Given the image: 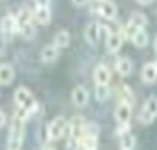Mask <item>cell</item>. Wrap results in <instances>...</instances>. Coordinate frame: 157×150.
I'll return each mask as SVG.
<instances>
[{
  "mask_svg": "<svg viewBox=\"0 0 157 150\" xmlns=\"http://www.w3.org/2000/svg\"><path fill=\"white\" fill-rule=\"evenodd\" d=\"M16 23H18V32L30 40L34 34H36V27H34V13L29 7H21L16 13Z\"/></svg>",
  "mask_w": 157,
  "mask_h": 150,
  "instance_id": "1",
  "label": "cell"
},
{
  "mask_svg": "<svg viewBox=\"0 0 157 150\" xmlns=\"http://www.w3.org/2000/svg\"><path fill=\"white\" fill-rule=\"evenodd\" d=\"M23 136H25V120L18 118L14 114V118L11 121V129H9V138H7V148L16 150L23 145Z\"/></svg>",
  "mask_w": 157,
  "mask_h": 150,
  "instance_id": "2",
  "label": "cell"
},
{
  "mask_svg": "<svg viewBox=\"0 0 157 150\" xmlns=\"http://www.w3.org/2000/svg\"><path fill=\"white\" fill-rule=\"evenodd\" d=\"M14 102L18 107H25L30 111V114H34V111L38 109V102L34 98V95L30 93L29 88L25 86H20L18 90L14 91Z\"/></svg>",
  "mask_w": 157,
  "mask_h": 150,
  "instance_id": "3",
  "label": "cell"
},
{
  "mask_svg": "<svg viewBox=\"0 0 157 150\" xmlns=\"http://www.w3.org/2000/svg\"><path fill=\"white\" fill-rule=\"evenodd\" d=\"M155 118H157V97L152 95V97L147 98L143 109H141V113H139V121L145 123V125H148V123H152Z\"/></svg>",
  "mask_w": 157,
  "mask_h": 150,
  "instance_id": "4",
  "label": "cell"
},
{
  "mask_svg": "<svg viewBox=\"0 0 157 150\" xmlns=\"http://www.w3.org/2000/svg\"><path fill=\"white\" fill-rule=\"evenodd\" d=\"M18 32V23H16V14L7 13L2 20H0V34L4 38H13Z\"/></svg>",
  "mask_w": 157,
  "mask_h": 150,
  "instance_id": "5",
  "label": "cell"
},
{
  "mask_svg": "<svg viewBox=\"0 0 157 150\" xmlns=\"http://www.w3.org/2000/svg\"><path fill=\"white\" fill-rule=\"evenodd\" d=\"M64 125H66V120L63 116H57L48 123L47 127V134H48V140L50 141H57L63 138V130H64Z\"/></svg>",
  "mask_w": 157,
  "mask_h": 150,
  "instance_id": "6",
  "label": "cell"
},
{
  "mask_svg": "<svg viewBox=\"0 0 157 150\" xmlns=\"http://www.w3.org/2000/svg\"><path fill=\"white\" fill-rule=\"evenodd\" d=\"M97 11L104 20H109V21L116 20L118 9H116V6H114V2H111V0H100L97 4Z\"/></svg>",
  "mask_w": 157,
  "mask_h": 150,
  "instance_id": "7",
  "label": "cell"
},
{
  "mask_svg": "<svg viewBox=\"0 0 157 150\" xmlns=\"http://www.w3.org/2000/svg\"><path fill=\"white\" fill-rule=\"evenodd\" d=\"M105 47H107V52L109 54H116L118 50L121 48V45H123V34H121V29L120 30H111V34H109L107 38H105Z\"/></svg>",
  "mask_w": 157,
  "mask_h": 150,
  "instance_id": "8",
  "label": "cell"
},
{
  "mask_svg": "<svg viewBox=\"0 0 157 150\" xmlns=\"http://www.w3.org/2000/svg\"><path fill=\"white\" fill-rule=\"evenodd\" d=\"M132 116V104H128L125 100H120V104L114 109V118H116L118 123H125V121L130 120Z\"/></svg>",
  "mask_w": 157,
  "mask_h": 150,
  "instance_id": "9",
  "label": "cell"
},
{
  "mask_svg": "<svg viewBox=\"0 0 157 150\" xmlns=\"http://www.w3.org/2000/svg\"><path fill=\"white\" fill-rule=\"evenodd\" d=\"M84 38L88 41L89 45H98V41H100V23L97 21H91L86 25V29H84Z\"/></svg>",
  "mask_w": 157,
  "mask_h": 150,
  "instance_id": "10",
  "label": "cell"
},
{
  "mask_svg": "<svg viewBox=\"0 0 157 150\" xmlns=\"http://www.w3.org/2000/svg\"><path fill=\"white\" fill-rule=\"evenodd\" d=\"M89 100V93L84 86H75L71 91V102L77 106V107H84Z\"/></svg>",
  "mask_w": 157,
  "mask_h": 150,
  "instance_id": "11",
  "label": "cell"
},
{
  "mask_svg": "<svg viewBox=\"0 0 157 150\" xmlns=\"http://www.w3.org/2000/svg\"><path fill=\"white\" fill-rule=\"evenodd\" d=\"M39 57H41V63H45V64L54 63V61L59 57V47H56L54 43H50V45H47V47H43V48H41V54H39Z\"/></svg>",
  "mask_w": 157,
  "mask_h": 150,
  "instance_id": "12",
  "label": "cell"
},
{
  "mask_svg": "<svg viewBox=\"0 0 157 150\" xmlns=\"http://www.w3.org/2000/svg\"><path fill=\"white\" fill-rule=\"evenodd\" d=\"M93 79L97 84H109L111 82V70L105 64H97V68L93 71Z\"/></svg>",
  "mask_w": 157,
  "mask_h": 150,
  "instance_id": "13",
  "label": "cell"
},
{
  "mask_svg": "<svg viewBox=\"0 0 157 150\" xmlns=\"http://www.w3.org/2000/svg\"><path fill=\"white\" fill-rule=\"evenodd\" d=\"M141 79L145 84H154L157 80V66L155 63H147L141 70Z\"/></svg>",
  "mask_w": 157,
  "mask_h": 150,
  "instance_id": "14",
  "label": "cell"
},
{
  "mask_svg": "<svg viewBox=\"0 0 157 150\" xmlns=\"http://www.w3.org/2000/svg\"><path fill=\"white\" fill-rule=\"evenodd\" d=\"M14 80V68L11 64H0V84L2 86H9Z\"/></svg>",
  "mask_w": 157,
  "mask_h": 150,
  "instance_id": "15",
  "label": "cell"
},
{
  "mask_svg": "<svg viewBox=\"0 0 157 150\" xmlns=\"http://www.w3.org/2000/svg\"><path fill=\"white\" fill-rule=\"evenodd\" d=\"M114 66H116V71L121 75V77H127L132 73V61L128 59V57H118L116 63H114Z\"/></svg>",
  "mask_w": 157,
  "mask_h": 150,
  "instance_id": "16",
  "label": "cell"
},
{
  "mask_svg": "<svg viewBox=\"0 0 157 150\" xmlns=\"http://www.w3.org/2000/svg\"><path fill=\"white\" fill-rule=\"evenodd\" d=\"M34 20L39 25H48L52 20V11L50 7H34Z\"/></svg>",
  "mask_w": 157,
  "mask_h": 150,
  "instance_id": "17",
  "label": "cell"
},
{
  "mask_svg": "<svg viewBox=\"0 0 157 150\" xmlns=\"http://www.w3.org/2000/svg\"><path fill=\"white\" fill-rule=\"evenodd\" d=\"M130 41L134 43V47H137V48H145V47L148 45V41H150V38H148V32L145 29H139L136 34L132 36Z\"/></svg>",
  "mask_w": 157,
  "mask_h": 150,
  "instance_id": "18",
  "label": "cell"
},
{
  "mask_svg": "<svg viewBox=\"0 0 157 150\" xmlns=\"http://www.w3.org/2000/svg\"><path fill=\"white\" fill-rule=\"evenodd\" d=\"M98 147V138L97 136H88V134H80L78 136V148H97Z\"/></svg>",
  "mask_w": 157,
  "mask_h": 150,
  "instance_id": "19",
  "label": "cell"
},
{
  "mask_svg": "<svg viewBox=\"0 0 157 150\" xmlns=\"http://www.w3.org/2000/svg\"><path fill=\"white\" fill-rule=\"evenodd\" d=\"M71 41V36H70L68 30H59L57 34L54 36V45L59 47V48H66Z\"/></svg>",
  "mask_w": 157,
  "mask_h": 150,
  "instance_id": "20",
  "label": "cell"
},
{
  "mask_svg": "<svg viewBox=\"0 0 157 150\" xmlns=\"http://www.w3.org/2000/svg\"><path fill=\"white\" fill-rule=\"evenodd\" d=\"M136 147V138L130 134V132H125L120 136V148L123 150H132Z\"/></svg>",
  "mask_w": 157,
  "mask_h": 150,
  "instance_id": "21",
  "label": "cell"
},
{
  "mask_svg": "<svg viewBox=\"0 0 157 150\" xmlns=\"http://www.w3.org/2000/svg\"><path fill=\"white\" fill-rule=\"evenodd\" d=\"M111 97V90H109V84H97L95 88V98L98 102H105Z\"/></svg>",
  "mask_w": 157,
  "mask_h": 150,
  "instance_id": "22",
  "label": "cell"
},
{
  "mask_svg": "<svg viewBox=\"0 0 157 150\" xmlns=\"http://www.w3.org/2000/svg\"><path fill=\"white\" fill-rule=\"evenodd\" d=\"M130 21H132L136 27H139V29H145V27H147V23H148L147 16H145L143 13H137V11L130 14Z\"/></svg>",
  "mask_w": 157,
  "mask_h": 150,
  "instance_id": "23",
  "label": "cell"
},
{
  "mask_svg": "<svg viewBox=\"0 0 157 150\" xmlns=\"http://www.w3.org/2000/svg\"><path fill=\"white\" fill-rule=\"evenodd\" d=\"M98 132H100V127H98V123H93V121H84V125H82V132L80 134H88V136H97L98 138Z\"/></svg>",
  "mask_w": 157,
  "mask_h": 150,
  "instance_id": "24",
  "label": "cell"
},
{
  "mask_svg": "<svg viewBox=\"0 0 157 150\" xmlns=\"http://www.w3.org/2000/svg\"><path fill=\"white\" fill-rule=\"evenodd\" d=\"M120 98L128 102V104H134V95H132L130 88H127V86H121L120 88Z\"/></svg>",
  "mask_w": 157,
  "mask_h": 150,
  "instance_id": "25",
  "label": "cell"
},
{
  "mask_svg": "<svg viewBox=\"0 0 157 150\" xmlns=\"http://www.w3.org/2000/svg\"><path fill=\"white\" fill-rule=\"evenodd\" d=\"M125 132H128V121H125V123H118L116 136H121V134H125Z\"/></svg>",
  "mask_w": 157,
  "mask_h": 150,
  "instance_id": "26",
  "label": "cell"
},
{
  "mask_svg": "<svg viewBox=\"0 0 157 150\" xmlns=\"http://www.w3.org/2000/svg\"><path fill=\"white\" fill-rule=\"evenodd\" d=\"M52 0H34V7H50Z\"/></svg>",
  "mask_w": 157,
  "mask_h": 150,
  "instance_id": "27",
  "label": "cell"
},
{
  "mask_svg": "<svg viewBox=\"0 0 157 150\" xmlns=\"http://www.w3.org/2000/svg\"><path fill=\"white\" fill-rule=\"evenodd\" d=\"M109 34H111V29H109L107 25H100V36H105L107 38Z\"/></svg>",
  "mask_w": 157,
  "mask_h": 150,
  "instance_id": "28",
  "label": "cell"
},
{
  "mask_svg": "<svg viewBox=\"0 0 157 150\" xmlns=\"http://www.w3.org/2000/svg\"><path fill=\"white\" fill-rule=\"evenodd\" d=\"M6 121H7V118H6V113H4V111H0V129L6 125Z\"/></svg>",
  "mask_w": 157,
  "mask_h": 150,
  "instance_id": "29",
  "label": "cell"
},
{
  "mask_svg": "<svg viewBox=\"0 0 157 150\" xmlns=\"http://www.w3.org/2000/svg\"><path fill=\"white\" fill-rule=\"evenodd\" d=\"M86 2H88V0H73V4L78 6V7H80V6H86Z\"/></svg>",
  "mask_w": 157,
  "mask_h": 150,
  "instance_id": "30",
  "label": "cell"
},
{
  "mask_svg": "<svg viewBox=\"0 0 157 150\" xmlns=\"http://www.w3.org/2000/svg\"><path fill=\"white\" fill-rule=\"evenodd\" d=\"M137 4H141V6H148V4H152L154 0H136Z\"/></svg>",
  "mask_w": 157,
  "mask_h": 150,
  "instance_id": "31",
  "label": "cell"
},
{
  "mask_svg": "<svg viewBox=\"0 0 157 150\" xmlns=\"http://www.w3.org/2000/svg\"><path fill=\"white\" fill-rule=\"evenodd\" d=\"M2 56H4V40L0 38V57H2Z\"/></svg>",
  "mask_w": 157,
  "mask_h": 150,
  "instance_id": "32",
  "label": "cell"
},
{
  "mask_svg": "<svg viewBox=\"0 0 157 150\" xmlns=\"http://www.w3.org/2000/svg\"><path fill=\"white\" fill-rule=\"evenodd\" d=\"M154 48H155V52H157V36H155V40H154Z\"/></svg>",
  "mask_w": 157,
  "mask_h": 150,
  "instance_id": "33",
  "label": "cell"
},
{
  "mask_svg": "<svg viewBox=\"0 0 157 150\" xmlns=\"http://www.w3.org/2000/svg\"><path fill=\"white\" fill-rule=\"evenodd\" d=\"M155 66H157V61H155Z\"/></svg>",
  "mask_w": 157,
  "mask_h": 150,
  "instance_id": "34",
  "label": "cell"
}]
</instances>
